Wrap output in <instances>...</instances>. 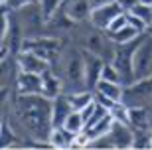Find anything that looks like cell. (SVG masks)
<instances>
[{"instance_id":"obj_1","label":"cell","mask_w":152,"mask_h":150,"mask_svg":"<svg viewBox=\"0 0 152 150\" xmlns=\"http://www.w3.org/2000/svg\"><path fill=\"white\" fill-rule=\"evenodd\" d=\"M10 103H12L10 121L18 122V127L24 130V136L48 142L50 132L53 128V119H51L53 99L42 93H18L16 91Z\"/></svg>"},{"instance_id":"obj_2","label":"cell","mask_w":152,"mask_h":150,"mask_svg":"<svg viewBox=\"0 0 152 150\" xmlns=\"http://www.w3.org/2000/svg\"><path fill=\"white\" fill-rule=\"evenodd\" d=\"M51 67H56L57 69L56 73L63 79V83H65V93L87 89V87H85L83 48H79L77 44H71V45H67L65 50H61V57H59Z\"/></svg>"},{"instance_id":"obj_3","label":"cell","mask_w":152,"mask_h":150,"mask_svg":"<svg viewBox=\"0 0 152 150\" xmlns=\"http://www.w3.org/2000/svg\"><path fill=\"white\" fill-rule=\"evenodd\" d=\"M20 28H22L24 36L26 38H36V36H44L45 32V24H48V18H45L44 10H42V4L39 0H34L30 4L22 6L20 10L14 12Z\"/></svg>"},{"instance_id":"obj_4","label":"cell","mask_w":152,"mask_h":150,"mask_svg":"<svg viewBox=\"0 0 152 150\" xmlns=\"http://www.w3.org/2000/svg\"><path fill=\"white\" fill-rule=\"evenodd\" d=\"M140 38L142 36H138L136 40H132L129 44H117L115 57H113L111 63L118 69L121 79H123V85H130L134 81V63H132V57H134V50L140 44Z\"/></svg>"},{"instance_id":"obj_5","label":"cell","mask_w":152,"mask_h":150,"mask_svg":"<svg viewBox=\"0 0 152 150\" xmlns=\"http://www.w3.org/2000/svg\"><path fill=\"white\" fill-rule=\"evenodd\" d=\"M123 103L126 107H152V75L124 85Z\"/></svg>"},{"instance_id":"obj_6","label":"cell","mask_w":152,"mask_h":150,"mask_svg":"<svg viewBox=\"0 0 152 150\" xmlns=\"http://www.w3.org/2000/svg\"><path fill=\"white\" fill-rule=\"evenodd\" d=\"M132 63H134V81L152 75V38L148 34H142L140 44L134 50Z\"/></svg>"},{"instance_id":"obj_7","label":"cell","mask_w":152,"mask_h":150,"mask_svg":"<svg viewBox=\"0 0 152 150\" xmlns=\"http://www.w3.org/2000/svg\"><path fill=\"white\" fill-rule=\"evenodd\" d=\"M121 12H124V10L121 8V4H118L117 0H113V2H109V4H103V6L93 8L89 22L99 30H107L109 24L113 22V18H117Z\"/></svg>"},{"instance_id":"obj_8","label":"cell","mask_w":152,"mask_h":150,"mask_svg":"<svg viewBox=\"0 0 152 150\" xmlns=\"http://www.w3.org/2000/svg\"><path fill=\"white\" fill-rule=\"evenodd\" d=\"M83 59H85V87L95 91L97 83L101 81V73H103L105 61L87 50H83Z\"/></svg>"},{"instance_id":"obj_9","label":"cell","mask_w":152,"mask_h":150,"mask_svg":"<svg viewBox=\"0 0 152 150\" xmlns=\"http://www.w3.org/2000/svg\"><path fill=\"white\" fill-rule=\"evenodd\" d=\"M18 65H20V71H32V73H39L44 75L45 71L51 69V63L45 61L44 57H39L34 51H20L18 53Z\"/></svg>"},{"instance_id":"obj_10","label":"cell","mask_w":152,"mask_h":150,"mask_svg":"<svg viewBox=\"0 0 152 150\" xmlns=\"http://www.w3.org/2000/svg\"><path fill=\"white\" fill-rule=\"evenodd\" d=\"M111 138L115 142V148H132V136H134V128L121 121H113L111 127Z\"/></svg>"},{"instance_id":"obj_11","label":"cell","mask_w":152,"mask_h":150,"mask_svg":"<svg viewBox=\"0 0 152 150\" xmlns=\"http://www.w3.org/2000/svg\"><path fill=\"white\" fill-rule=\"evenodd\" d=\"M63 8H65V12H67V16L77 24L89 22L91 12H93V6H91L89 0H67Z\"/></svg>"},{"instance_id":"obj_12","label":"cell","mask_w":152,"mask_h":150,"mask_svg":"<svg viewBox=\"0 0 152 150\" xmlns=\"http://www.w3.org/2000/svg\"><path fill=\"white\" fill-rule=\"evenodd\" d=\"M42 95H45V97H50V99H56V97H59L61 93H65V83H63V79L57 75V73H53L50 69V71H45L44 75H42Z\"/></svg>"},{"instance_id":"obj_13","label":"cell","mask_w":152,"mask_h":150,"mask_svg":"<svg viewBox=\"0 0 152 150\" xmlns=\"http://www.w3.org/2000/svg\"><path fill=\"white\" fill-rule=\"evenodd\" d=\"M42 75L32 71H20L16 81V91L18 93H42Z\"/></svg>"},{"instance_id":"obj_14","label":"cell","mask_w":152,"mask_h":150,"mask_svg":"<svg viewBox=\"0 0 152 150\" xmlns=\"http://www.w3.org/2000/svg\"><path fill=\"white\" fill-rule=\"evenodd\" d=\"M73 111V105L69 101L67 93H61L59 97L53 99V109H51V119H53V127H61L63 121L69 117V113Z\"/></svg>"},{"instance_id":"obj_15","label":"cell","mask_w":152,"mask_h":150,"mask_svg":"<svg viewBox=\"0 0 152 150\" xmlns=\"http://www.w3.org/2000/svg\"><path fill=\"white\" fill-rule=\"evenodd\" d=\"M73 140H75V132H71L69 128L61 127H53L50 132V142L51 148H73Z\"/></svg>"},{"instance_id":"obj_16","label":"cell","mask_w":152,"mask_h":150,"mask_svg":"<svg viewBox=\"0 0 152 150\" xmlns=\"http://www.w3.org/2000/svg\"><path fill=\"white\" fill-rule=\"evenodd\" d=\"M129 117L132 128L150 130L152 127V107H129Z\"/></svg>"},{"instance_id":"obj_17","label":"cell","mask_w":152,"mask_h":150,"mask_svg":"<svg viewBox=\"0 0 152 150\" xmlns=\"http://www.w3.org/2000/svg\"><path fill=\"white\" fill-rule=\"evenodd\" d=\"M95 91L107 95L109 99L113 101H123V93H124V85L123 83H115V81H107V79H101L97 83Z\"/></svg>"},{"instance_id":"obj_18","label":"cell","mask_w":152,"mask_h":150,"mask_svg":"<svg viewBox=\"0 0 152 150\" xmlns=\"http://www.w3.org/2000/svg\"><path fill=\"white\" fill-rule=\"evenodd\" d=\"M109 36H111V40H113L115 44H129V42L136 40L138 36H142V34L136 28H132L130 24H126L123 30H118V32H115V34H109Z\"/></svg>"},{"instance_id":"obj_19","label":"cell","mask_w":152,"mask_h":150,"mask_svg":"<svg viewBox=\"0 0 152 150\" xmlns=\"http://www.w3.org/2000/svg\"><path fill=\"white\" fill-rule=\"evenodd\" d=\"M63 127L65 128H69V130H71V132H81V130H83L85 128V121H83V115H81V111H71L69 113V117L65 119V121H63Z\"/></svg>"},{"instance_id":"obj_20","label":"cell","mask_w":152,"mask_h":150,"mask_svg":"<svg viewBox=\"0 0 152 150\" xmlns=\"http://www.w3.org/2000/svg\"><path fill=\"white\" fill-rule=\"evenodd\" d=\"M150 130L144 128H134V136H132V148H150Z\"/></svg>"},{"instance_id":"obj_21","label":"cell","mask_w":152,"mask_h":150,"mask_svg":"<svg viewBox=\"0 0 152 150\" xmlns=\"http://www.w3.org/2000/svg\"><path fill=\"white\" fill-rule=\"evenodd\" d=\"M65 2L67 0H39V4H42V10H44L45 18L50 20L53 14H56L57 10H61L63 6H65Z\"/></svg>"},{"instance_id":"obj_22","label":"cell","mask_w":152,"mask_h":150,"mask_svg":"<svg viewBox=\"0 0 152 150\" xmlns=\"http://www.w3.org/2000/svg\"><path fill=\"white\" fill-rule=\"evenodd\" d=\"M129 14H134V16H138L142 22H146L148 26L152 24V8H150V4H142V2H138V4H136L134 8L129 12Z\"/></svg>"},{"instance_id":"obj_23","label":"cell","mask_w":152,"mask_h":150,"mask_svg":"<svg viewBox=\"0 0 152 150\" xmlns=\"http://www.w3.org/2000/svg\"><path fill=\"white\" fill-rule=\"evenodd\" d=\"M101 79H107V81H115V83H123V79H121V73L118 69L111 63V61H105V65H103V73H101Z\"/></svg>"},{"instance_id":"obj_24","label":"cell","mask_w":152,"mask_h":150,"mask_svg":"<svg viewBox=\"0 0 152 150\" xmlns=\"http://www.w3.org/2000/svg\"><path fill=\"white\" fill-rule=\"evenodd\" d=\"M126 24H129V16H126V12H121L117 18H113V22L109 24V28L105 30V32L107 34H115V32H118V30H123Z\"/></svg>"},{"instance_id":"obj_25","label":"cell","mask_w":152,"mask_h":150,"mask_svg":"<svg viewBox=\"0 0 152 150\" xmlns=\"http://www.w3.org/2000/svg\"><path fill=\"white\" fill-rule=\"evenodd\" d=\"M91 146L93 148H115V142L111 138V134H101V136H97V138L91 140Z\"/></svg>"},{"instance_id":"obj_26","label":"cell","mask_w":152,"mask_h":150,"mask_svg":"<svg viewBox=\"0 0 152 150\" xmlns=\"http://www.w3.org/2000/svg\"><path fill=\"white\" fill-rule=\"evenodd\" d=\"M91 134L87 132V130H81V132L75 134V140H73V148H85V146H91Z\"/></svg>"},{"instance_id":"obj_27","label":"cell","mask_w":152,"mask_h":150,"mask_svg":"<svg viewBox=\"0 0 152 150\" xmlns=\"http://www.w3.org/2000/svg\"><path fill=\"white\" fill-rule=\"evenodd\" d=\"M30 2H34V0H2V8L4 10H10V12H16L22 6L30 4Z\"/></svg>"},{"instance_id":"obj_28","label":"cell","mask_w":152,"mask_h":150,"mask_svg":"<svg viewBox=\"0 0 152 150\" xmlns=\"http://www.w3.org/2000/svg\"><path fill=\"white\" fill-rule=\"evenodd\" d=\"M126 16H129V24L132 26V28H136L140 34H146V30H148V24H146V22H142L138 16H134V14H129V12H126Z\"/></svg>"},{"instance_id":"obj_29","label":"cell","mask_w":152,"mask_h":150,"mask_svg":"<svg viewBox=\"0 0 152 150\" xmlns=\"http://www.w3.org/2000/svg\"><path fill=\"white\" fill-rule=\"evenodd\" d=\"M95 109H97V103H95V101H91V103H89L87 107H83V109H81V115H83V121H85V124H87V122H89V119L93 117V113H95Z\"/></svg>"},{"instance_id":"obj_30","label":"cell","mask_w":152,"mask_h":150,"mask_svg":"<svg viewBox=\"0 0 152 150\" xmlns=\"http://www.w3.org/2000/svg\"><path fill=\"white\" fill-rule=\"evenodd\" d=\"M117 2L121 4V8H123L124 12H130L136 4H138V2H140V0H117Z\"/></svg>"},{"instance_id":"obj_31","label":"cell","mask_w":152,"mask_h":150,"mask_svg":"<svg viewBox=\"0 0 152 150\" xmlns=\"http://www.w3.org/2000/svg\"><path fill=\"white\" fill-rule=\"evenodd\" d=\"M91 6L93 8H97V6H103V4H109V2H113V0H89Z\"/></svg>"},{"instance_id":"obj_32","label":"cell","mask_w":152,"mask_h":150,"mask_svg":"<svg viewBox=\"0 0 152 150\" xmlns=\"http://www.w3.org/2000/svg\"><path fill=\"white\" fill-rule=\"evenodd\" d=\"M146 34H148V36H150V38H152V24H150V26H148V30H146Z\"/></svg>"},{"instance_id":"obj_33","label":"cell","mask_w":152,"mask_h":150,"mask_svg":"<svg viewBox=\"0 0 152 150\" xmlns=\"http://www.w3.org/2000/svg\"><path fill=\"white\" fill-rule=\"evenodd\" d=\"M142 4H152V0H140Z\"/></svg>"},{"instance_id":"obj_34","label":"cell","mask_w":152,"mask_h":150,"mask_svg":"<svg viewBox=\"0 0 152 150\" xmlns=\"http://www.w3.org/2000/svg\"><path fill=\"white\" fill-rule=\"evenodd\" d=\"M150 148H152V136H150Z\"/></svg>"},{"instance_id":"obj_35","label":"cell","mask_w":152,"mask_h":150,"mask_svg":"<svg viewBox=\"0 0 152 150\" xmlns=\"http://www.w3.org/2000/svg\"><path fill=\"white\" fill-rule=\"evenodd\" d=\"M150 8H152V4H150Z\"/></svg>"}]
</instances>
